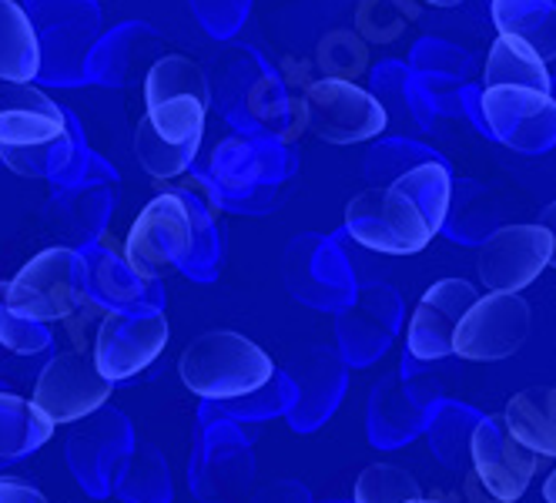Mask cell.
<instances>
[{
    "instance_id": "1",
    "label": "cell",
    "mask_w": 556,
    "mask_h": 503,
    "mask_svg": "<svg viewBox=\"0 0 556 503\" xmlns=\"http://www.w3.org/2000/svg\"><path fill=\"white\" fill-rule=\"evenodd\" d=\"M453 178L440 162H422L382 188H366L345 205V231L382 255H416L443 231Z\"/></svg>"
},
{
    "instance_id": "2",
    "label": "cell",
    "mask_w": 556,
    "mask_h": 503,
    "mask_svg": "<svg viewBox=\"0 0 556 503\" xmlns=\"http://www.w3.org/2000/svg\"><path fill=\"white\" fill-rule=\"evenodd\" d=\"M71 154L67 118L41 88H0V162L21 178H54Z\"/></svg>"
},
{
    "instance_id": "3",
    "label": "cell",
    "mask_w": 556,
    "mask_h": 503,
    "mask_svg": "<svg viewBox=\"0 0 556 503\" xmlns=\"http://www.w3.org/2000/svg\"><path fill=\"white\" fill-rule=\"evenodd\" d=\"M178 376L194 397L208 403H228L265 386L275 376V363L249 336L212 329L185 345Z\"/></svg>"
},
{
    "instance_id": "4",
    "label": "cell",
    "mask_w": 556,
    "mask_h": 503,
    "mask_svg": "<svg viewBox=\"0 0 556 503\" xmlns=\"http://www.w3.org/2000/svg\"><path fill=\"white\" fill-rule=\"evenodd\" d=\"M88 262L77 249L54 246L37 252L8 282L11 313L30 323H67L88 305Z\"/></svg>"
},
{
    "instance_id": "5",
    "label": "cell",
    "mask_w": 556,
    "mask_h": 503,
    "mask_svg": "<svg viewBox=\"0 0 556 503\" xmlns=\"http://www.w3.org/2000/svg\"><path fill=\"white\" fill-rule=\"evenodd\" d=\"M198 255V212L181 191L154 196L135 218L125 262L141 282L165 279Z\"/></svg>"
},
{
    "instance_id": "6",
    "label": "cell",
    "mask_w": 556,
    "mask_h": 503,
    "mask_svg": "<svg viewBox=\"0 0 556 503\" xmlns=\"http://www.w3.org/2000/svg\"><path fill=\"white\" fill-rule=\"evenodd\" d=\"M208 101L194 95H178L144 104V118L135 131V159L157 178H178L191 168L205 138Z\"/></svg>"
},
{
    "instance_id": "7",
    "label": "cell",
    "mask_w": 556,
    "mask_h": 503,
    "mask_svg": "<svg viewBox=\"0 0 556 503\" xmlns=\"http://www.w3.org/2000/svg\"><path fill=\"white\" fill-rule=\"evenodd\" d=\"M308 131L326 144H363L386 131L389 114L376 95L345 77H323L305 88Z\"/></svg>"
},
{
    "instance_id": "8",
    "label": "cell",
    "mask_w": 556,
    "mask_h": 503,
    "mask_svg": "<svg viewBox=\"0 0 556 503\" xmlns=\"http://www.w3.org/2000/svg\"><path fill=\"white\" fill-rule=\"evenodd\" d=\"M168 345V319L162 309H111L94 336V366L108 382H125L144 373Z\"/></svg>"
},
{
    "instance_id": "9",
    "label": "cell",
    "mask_w": 556,
    "mask_h": 503,
    "mask_svg": "<svg viewBox=\"0 0 556 503\" xmlns=\"http://www.w3.org/2000/svg\"><path fill=\"white\" fill-rule=\"evenodd\" d=\"M114 382H108L94 356L85 350H64L51 356L41 373L34 376V397L30 403L41 410L54 427H67V423H81L85 416L98 413L111 400Z\"/></svg>"
},
{
    "instance_id": "10",
    "label": "cell",
    "mask_w": 556,
    "mask_h": 503,
    "mask_svg": "<svg viewBox=\"0 0 556 503\" xmlns=\"http://www.w3.org/2000/svg\"><path fill=\"white\" fill-rule=\"evenodd\" d=\"M530 305L520 292L480 295L456 326L453 353L469 363H496L523 350L530 336Z\"/></svg>"
},
{
    "instance_id": "11",
    "label": "cell",
    "mask_w": 556,
    "mask_h": 503,
    "mask_svg": "<svg viewBox=\"0 0 556 503\" xmlns=\"http://www.w3.org/2000/svg\"><path fill=\"white\" fill-rule=\"evenodd\" d=\"M252 474H255V460L249 440L238 433V423H231L222 413L215 423L205 419L188 467L194 496L202 503H231L249 490Z\"/></svg>"
},
{
    "instance_id": "12",
    "label": "cell",
    "mask_w": 556,
    "mask_h": 503,
    "mask_svg": "<svg viewBox=\"0 0 556 503\" xmlns=\"http://www.w3.org/2000/svg\"><path fill=\"white\" fill-rule=\"evenodd\" d=\"M135 450L131 423L125 413L101 406L85 416L81 427L67 437V467L91 496H108L117 483L125 460Z\"/></svg>"
},
{
    "instance_id": "13",
    "label": "cell",
    "mask_w": 556,
    "mask_h": 503,
    "mask_svg": "<svg viewBox=\"0 0 556 503\" xmlns=\"http://www.w3.org/2000/svg\"><path fill=\"white\" fill-rule=\"evenodd\" d=\"M483 122L490 135L520 151L543 154L556 144V101L533 88H483Z\"/></svg>"
},
{
    "instance_id": "14",
    "label": "cell",
    "mask_w": 556,
    "mask_h": 503,
    "mask_svg": "<svg viewBox=\"0 0 556 503\" xmlns=\"http://www.w3.org/2000/svg\"><path fill=\"white\" fill-rule=\"evenodd\" d=\"M469 460H472V477L496 503L520 500L533 474L540 467V456L530 453L520 440L506 430L503 416L476 419L472 437H469Z\"/></svg>"
},
{
    "instance_id": "15",
    "label": "cell",
    "mask_w": 556,
    "mask_h": 503,
    "mask_svg": "<svg viewBox=\"0 0 556 503\" xmlns=\"http://www.w3.org/2000/svg\"><path fill=\"white\" fill-rule=\"evenodd\" d=\"M549 231L536 225H506L483 242L476 268L490 292H523L549 265Z\"/></svg>"
},
{
    "instance_id": "16",
    "label": "cell",
    "mask_w": 556,
    "mask_h": 503,
    "mask_svg": "<svg viewBox=\"0 0 556 503\" xmlns=\"http://www.w3.org/2000/svg\"><path fill=\"white\" fill-rule=\"evenodd\" d=\"M480 299L466 279H440L419 299L409 319V356L419 363H435L453 356V336L466 309Z\"/></svg>"
},
{
    "instance_id": "17",
    "label": "cell",
    "mask_w": 556,
    "mask_h": 503,
    "mask_svg": "<svg viewBox=\"0 0 556 503\" xmlns=\"http://www.w3.org/2000/svg\"><path fill=\"white\" fill-rule=\"evenodd\" d=\"M292 382L299 386L289 423L299 433H312L323 419H329L342 400L345 376L342 366L326 353H308L292 363Z\"/></svg>"
},
{
    "instance_id": "18",
    "label": "cell",
    "mask_w": 556,
    "mask_h": 503,
    "mask_svg": "<svg viewBox=\"0 0 556 503\" xmlns=\"http://www.w3.org/2000/svg\"><path fill=\"white\" fill-rule=\"evenodd\" d=\"M432 400L426 393L403 390L400 379H386L372 390L369 400V440L372 447L409 443L422 427Z\"/></svg>"
},
{
    "instance_id": "19",
    "label": "cell",
    "mask_w": 556,
    "mask_h": 503,
    "mask_svg": "<svg viewBox=\"0 0 556 503\" xmlns=\"http://www.w3.org/2000/svg\"><path fill=\"white\" fill-rule=\"evenodd\" d=\"M503 419L530 453L556 460V386H527L506 403Z\"/></svg>"
},
{
    "instance_id": "20",
    "label": "cell",
    "mask_w": 556,
    "mask_h": 503,
    "mask_svg": "<svg viewBox=\"0 0 556 503\" xmlns=\"http://www.w3.org/2000/svg\"><path fill=\"white\" fill-rule=\"evenodd\" d=\"M500 37H516L540 61L556 58V4L553 0H493Z\"/></svg>"
},
{
    "instance_id": "21",
    "label": "cell",
    "mask_w": 556,
    "mask_h": 503,
    "mask_svg": "<svg viewBox=\"0 0 556 503\" xmlns=\"http://www.w3.org/2000/svg\"><path fill=\"white\" fill-rule=\"evenodd\" d=\"M41 71V41L17 0H0V81L34 85Z\"/></svg>"
},
{
    "instance_id": "22",
    "label": "cell",
    "mask_w": 556,
    "mask_h": 503,
    "mask_svg": "<svg viewBox=\"0 0 556 503\" xmlns=\"http://www.w3.org/2000/svg\"><path fill=\"white\" fill-rule=\"evenodd\" d=\"M54 437V423L30 400L0 393V463H17Z\"/></svg>"
},
{
    "instance_id": "23",
    "label": "cell",
    "mask_w": 556,
    "mask_h": 503,
    "mask_svg": "<svg viewBox=\"0 0 556 503\" xmlns=\"http://www.w3.org/2000/svg\"><path fill=\"white\" fill-rule=\"evenodd\" d=\"M483 88H533L549 95V71L546 61H540L527 45L516 37H500L490 48Z\"/></svg>"
},
{
    "instance_id": "24",
    "label": "cell",
    "mask_w": 556,
    "mask_h": 503,
    "mask_svg": "<svg viewBox=\"0 0 556 503\" xmlns=\"http://www.w3.org/2000/svg\"><path fill=\"white\" fill-rule=\"evenodd\" d=\"M114 493L128 503H172V474L162 453L148 443H135L122 474H117Z\"/></svg>"
},
{
    "instance_id": "25",
    "label": "cell",
    "mask_w": 556,
    "mask_h": 503,
    "mask_svg": "<svg viewBox=\"0 0 556 503\" xmlns=\"http://www.w3.org/2000/svg\"><path fill=\"white\" fill-rule=\"evenodd\" d=\"M178 95H194V98L212 101V88H208V77H205L202 64L191 61L188 54L157 58L144 77V104L178 98Z\"/></svg>"
},
{
    "instance_id": "26",
    "label": "cell",
    "mask_w": 556,
    "mask_h": 503,
    "mask_svg": "<svg viewBox=\"0 0 556 503\" xmlns=\"http://www.w3.org/2000/svg\"><path fill=\"white\" fill-rule=\"evenodd\" d=\"M419 496L416 477L395 463H372L355 480V503H416Z\"/></svg>"
},
{
    "instance_id": "27",
    "label": "cell",
    "mask_w": 556,
    "mask_h": 503,
    "mask_svg": "<svg viewBox=\"0 0 556 503\" xmlns=\"http://www.w3.org/2000/svg\"><path fill=\"white\" fill-rule=\"evenodd\" d=\"M0 350L11 356H21V360L45 356L51 350V329L45 323H30V319H21L17 313H11L8 282H0Z\"/></svg>"
},
{
    "instance_id": "28",
    "label": "cell",
    "mask_w": 556,
    "mask_h": 503,
    "mask_svg": "<svg viewBox=\"0 0 556 503\" xmlns=\"http://www.w3.org/2000/svg\"><path fill=\"white\" fill-rule=\"evenodd\" d=\"M292 403H295V393L289 390V379H282L275 373L265 386H258L255 393L228 400V403H215V406L222 416H228L235 423H252V419H268L278 413H289Z\"/></svg>"
},
{
    "instance_id": "29",
    "label": "cell",
    "mask_w": 556,
    "mask_h": 503,
    "mask_svg": "<svg viewBox=\"0 0 556 503\" xmlns=\"http://www.w3.org/2000/svg\"><path fill=\"white\" fill-rule=\"evenodd\" d=\"M469 410H456V406H443L440 413H432V423H429V443L432 450L440 453V460L446 463V467L459 470L463 463V447L469 443V437L463 433L459 419L466 416Z\"/></svg>"
},
{
    "instance_id": "30",
    "label": "cell",
    "mask_w": 556,
    "mask_h": 503,
    "mask_svg": "<svg viewBox=\"0 0 556 503\" xmlns=\"http://www.w3.org/2000/svg\"><path fill=\"white\" fill-rule=\"evenodd\" d=\"M0 503H51L41 490L24 477H0Z\"/></svg>"
},
{
    "instance_id": "31",
    "label": "cell",
    "mask_w": 556,
    "mask_h": 503,
    "mask_svg": "<svg viewBox=\"0 0 556 503\" xmlns=\"http://www.w3.org/2000/svg\"><path fill=\"white\" fill-rule=\"evenodd\" d=\"M252 503H312V496L302 483L282 480V483H271V487L258 490Z\"/></svg>"
},
{
    "instance_id": "32",
    "label": "cell",
    "mask_w": 556,
    "mask_h": 503,
    "mask_svg": "<svg viewBox=\"0 0 556 503\" xmlns=\"http://www.w3.org/2000/svg\"><path fill=\"white\" fill-rule=\"evenodd\" d=\"M540 225H543V228L549 231V242H553V252H549V265L556 268V202L543 209V215H540Z\"/></svg>"
},
{
    "instance_id": "33",
    "label": "cell",
    "mask_w": 556,
    "mask_h": 503,
    "mask_svg": "<svg viewBox=\"0 0 556 503\" xmlns=\"http://www.w3.org/2000/svg\"><path fill=\"white\" fill-rule=\"evenodd\" d=\"M466 496H469V503H496V500L480 487V480H476V477H469V483H466Z\"/></svg>"
},
{
    "instance_id": "34",
    "label": "cell",
    "mask_w": 556,
    "mask_h": 503,
    "mask_svg": "<svg viewBox=\"0 0 556 503\" xmlns=\"http://www.w3.org/2000/svg\"><path fill=\"white\" fill-rule=\"evenodd\" d=\"M543 500L546 503H556V470L546 477V483H543Z\"/></svg>"
},
{
    "instance_id": "35",
    "label": "cell",
    "mask_w": 556,
    "mask_h": 503,
    "mask_svg": "<svg viewBox=\"0 0 556 503\" xmlns=\"http://www.w3.org/2000/svg\"><path fill=\"white\" fill-rule=\"evenodd\" d=\"M426 4H432V8H456V4H463V0H426Z\"/></svg>"
},
{
    "instance_id": "36",
    "label": "cell",
    "mask_w": 556,
    "mask_h": 503,
    "mask_svg": "<svg viewBox=\"0 0 556 503\" xmlns=\"http://www.w3.org/2000/svg\"><path fill=\"white\" fill-rule=\"evenodd\" d=\"M416 503H446V500H440V496H419Z\"/></svg>"
},
{
    "instance_id": "37",
    "label": "cell",
    "mask_w": 556,
    "mask_h": 503,
    "mask_svg": "<svg viewBox=\"0 0 556 503\" xmlns=\"http://www.w3.org/2000/svg\"><path fill=\"white\" fill-rule=\"evenodd\" d=\"M326 503H345V500H326Z\"/></svg>"
}]
</instances>
